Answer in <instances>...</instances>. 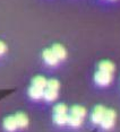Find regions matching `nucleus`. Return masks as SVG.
<instances>
[{"label": "nucleus", "instance_id": "nucleus-1", "mask_svg": "<svg viewBox=\"0 0 120 132\" xmlns=\"http://www.w3.org/2000/svg\"><path fill=\"white\" fill-rule=\"evenodd\" d=\"M116 116H117V114L115 111L111 109H108L106 111V113H104V116H103V119H102L100 125L103 129H106V130H109V129H111L115 125Z\"/></svg>", "mask_w": 120, "mask_h": 132}, {"label": "nucleus", "instance_id": "nucleus-2", "mask_svg": "<svg viewBox=\"0 0 120 132\" xmlns=\"http://www.w3.org/2000/svg\"><path fill=\"white\" fill-rule=\"evenodd\" d=\"M112 80V73L106 72V71L98 70L94 75V81L99 86H108Z\"/></svg>", "mask_w": 120, "mask_h": 132}, {"label": "nucleus", "instance_id": "nucleus-3", "mask_svg": "<svg viewBox=\"0 0 120 132\" xmlns=\"http://www.w3.org/2000/svg\"><path fill=\"white\" fill-rule=\"evenodd\" d=\"M106 111H107V109L104 106H102V105H98V106H95V109L93 110L92 115H91L92 122L95 123V124H100L102 119H103V116H104Z\"/></svg>", "mask_w": 120, "mask_h": 132}, {"label": "nucleus", "instance_id": "nucleus-4", "mask_svg": "<svg viewBox=\"0 0 120 132\" xmlns=\"http://www.w3.org/2000/svg\"><path fill=\"white\" fill-rule=\"evenodd\" d=\"M42 56H43V60L44 62L48 64V65H57L59 62L58 58L55 55V53L52 52L51 49H46L42 53Z\"/></svg>", "mask_w": 120, "mask_h": 132}, {"label": "nucleus", "instance_id": "nucleus-5", "mask_svg": "<svg viewBox=\"0 0 120 132\" xmlns=\"http://www.w3.org/2000/svg\"><path fill=\"white\" fill-rule=\"evenodd\" d=\"M52 52L55 53V55L58 58V60H64L67 56V52H66V49L61 44H53L52 47H51Z\"/></svg>", "mask_w": 120, "mask_h": 132}, {"label": "nucleus", "instance_id": "nucleus-6", "mask_svg": "<svg viewBox=\"0 0 120 132\" xmlns=\"http://www.w3.org/2000/svg\"><path fill=\"white\" fill-rule=\"evenodd\" d=\"M43 94H44V89L42 88H39V87H35V86H31L28 89V95L32 100H41L43 98Z\"/></svg>", "mask_w": 120, "mask_h": 132}, {"label": "nucleus", "instance_id": "nucleus-7", "mask_svg": "<svg viewBox=\"0 0 120 132\" xmlns=\"http://www.w3.org/2000/svg\"><path fill=\"white\" fill-rule=\"evenodd\" d=\"M4 128L7 131H9V132H14L17 128H18L15 116H8V118L5 119V121H4Z\"/></svg>", "mask_w": 120, "mask_h": 132}, {"label": "nucleus", "instance_id": "nucleus-8", "mask_svg": "<svg viewBox=\"0 0 120 132\" xmlns=\"http://www.w3.org/2000/svg\"><path fill=\"white\" fill-rule=\"evenodd\" d=\"M70 115L76 116V118H79V119H84L86 116V110L83 106L75 105V106L70 109Z\"/></svg>", "mask_w": 120, "mask_h": 132}, {"label": "nucleus", "instance_id": "nucleus-9", "mask_svg": "<svg viewBox=\"0 0 120 132\" xmlns=\"http://www.w3.org/2000/svg\"><path fill=\"white\" fill-rule=\"evenodd\" d=\"M99 70L101 71H106V72L112 73L115 71V64L111 61H108V60H104V61H101L99 63Z\"/></svg>", "mask_w": 120, "mask_h": 132}, {"label": "nucleus", "instance_id": "nucleus-10", "mask_svg": "<svg viewBox=\"0 0 120 132\" xmlns=\"http://www.w3.org/2000/svg\"><path fill=\"white\" fill-rule=\"evenodd\" d=\"M15 119H16V122H17V125H18V128L23 129V128L27 127L28 119H27V116H26L24 113H17L16 115H15Z\"/></svg>", "mask_w": 120, "mask_h": 132}, {"label": "nucleus", "instance_id": "nucleus-11", "mask_svg": "<svg viewBox=\"0 0 120 132\" xmlns=\"http://www.w3.org/2000/svg\"><path fill=\"white\" fill-rule=\"evenodd\" d=\"M47 82L48 80L44 78L43 76H36L33 78L32 80V86H35V87H39V88H47Z\"/></svg>", "mask_w": 120, "mask_h": 132}, {"label": "nucleus", "instance_id": "nucleus-12", "mask_svg": "<svg viewBox=\"0 0 120 132\" xmlns=\"http://www.w3.org/2000/svg\"><path fill=\"white\" fill-rule=\"evenodd\" d=\"M57 97H58V90H52V89L46 88L43 94V98L47 102H53L57 100Z\"/></svg>", "mask_w": 120, "mask_h": 132}, {"label": "nucleus", "instance_id": "nucleus-13", "mask_svg": "<svg viewBox=\"0 0 120 132\" xmlns=\"http://www.w3.org/2000/svg\"><path fill=\"white\" fill-rule=\"evenodd\" d=\"M53 122L58 125H65L68 122V114H55Z\"/></svg>", "mask_w": 120, "mask_h": 132}, {"label": "nucleus", "instance_id": "nucleus-14", "mask_svg": "<svg viewBox=\"0 0 120 132\" xmlns=\"http://www.w3.org/2000/svg\"><path fill=\"white\" fill-rule=\"evenodd\" d=\"M83 123V119H79V118H76V116H73V115H68V122L67 124L70 125V127L73 128H78L82 125Z\"/></svg>", "mask_w": 120, "mask_h": 132}, {"label": "nucleus", "instance_id": "nucleus-15", "mask_svg": "<svg viewBox=\"0 0 120 132\" xmlns=\"http://www.w3.org/2000/svg\"><path fill=\"white\" fill-rule=\"evenodd\" d=\"M67 106L65 104H57L53 107V113L55 114H67Z\"/></svg>", "mask_w": 120, "mask_h": 132}, {"label": "nucleus", "instance_id": "nucleus-16", "mask_svg": "<svg viewBox=\"0 0 120 132\" xmlns=\"http://www.w3.org/2000/svg\"><path fill=\"white\" fill-rule=\"evenodd\" d=\"M60 87V84L57 79H50L47 82V88L48 89H52V90H58Z\"/></svg>", "mask_w": 120, "mask_h": 132}, {"label": "nucleus", "instance_id": "nucleus-17", "mask_svg": "<svg viewBox=\"0 0 120 132\" xmlns=\"http://www.w3.org/2000/svg\"><path fill=\"white\" fill-rule=\"evenodd\" d=\"M6 49H7V47H6V44L4 43V42H0V55L4 54V53L6 52Z\"/></svg>", "mask_w": 120, "mask_h": 132}]
</instances>
